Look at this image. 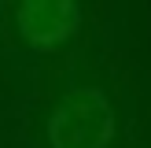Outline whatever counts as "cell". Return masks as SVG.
I'll list each match as a JSON object with an SVG mask.
<instances>
[{"instance_id": "obj_1", "label": "cell", "mask_w": 151, "mask_h": 148, "mask_svg": "<svg viewBox=\"0 0 151 148\" xmlns=\"http://www.w3.org/2000/svg\"><path fill=\"white\" fill-rule=\"evenodd\" d=\"M114 133V111L100 89H74L48 118L52 148H103Z\"/></svg>"}, {"instance_id": "obj_2", "label": "cell", "mask_w": 151, "mask_h": 148, "mask_svg": "<svg viewBox=\"0 0 151 148\" xmlns=\"http://www.w3.org/2000/svg\"><path fill=\"white\" fill-rule=\"evenodd\" d=\"M15 22H19L22 37L37 48H52V44L66 41L70 33H78L81 26V7L66 4V0H29V4H19L15 11Z\"/></svg>"}]
</instances>
